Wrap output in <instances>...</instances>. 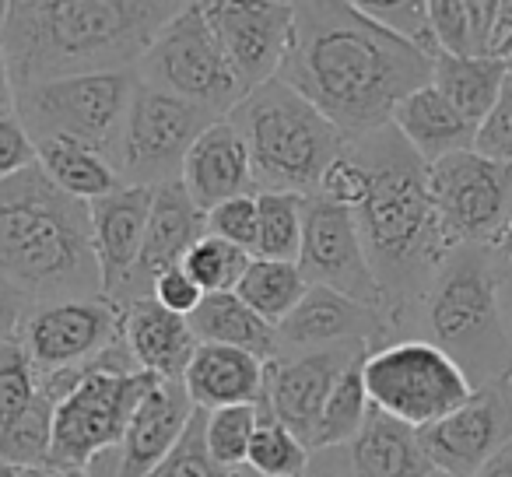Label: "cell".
Wrapping results in <instances>:
<instances>
[{"label": "cell", "mask_w": 512, "mask_h": 477, "mask_svg": "<svg viewBox=\"0 0 512 477\" xmlns=\"http://www.w3.org/2000/svg\"><path fill=\"white\" fill-rule=\"evenodd\" d=\"M432 64L358 4H295L292 46L278 78L358 141L390 127L400 102L432 85Z\"/></svg>", "instance_id": "6da1fadb"}, {"label": "cell", "mask_w": 512, "mask_h": 477, "mask_svg": "<svg viewBox=\"0 0 512 477\" xmlns=\"http://www.w3.org/2000/svg\"><path fill=\"white\" fill-rule=\"evenodd\" d=\"M348 151L369 176L365 200L355 207L365 257L383 288V313L390 320L393 341H404L411 337L418 302L456 246H449L435 218L428 165L393 130V123L348 141Z\"/></svg>", "instance_id": "7a4b0ae2"}, {"label": "cell", "mask_w": 512, "mask_h": 477, "mask_svg": "<svg viewBox=\"0 0 512 477\" xmlns=\"http://www.w3.org/2000/svg\"><path fill=\"white\" fill-rule=\"evenodd\" d=\"M183 4L155 0H15L0 36L18 88L85 74L137 71L148 46Z\"/></svg>", "instance_id": "3957f363"}, {"label": "cell", "mask_w": 512, "mask_h": 477, "mask_svg": "<svg viewBox=\"0 0 512 477\" xmlns=\"http://www.w3.org/2000/svg\"><path fill=\"white\" fill-rule=\"evenodd\" d=\"M0 278L36 306L106 299L88 204L60 193L39 165L0 183Z\"/></svg>", "instance_id": "277c9868"}, {"label": "cell", "mask_w": 512, "mask_h": 477, "mask_svg": "<svg viewBox=\"0 0 512 477\" xmlns=\"http://www.w3.org/2000/svg\"><path fill=\"white\" fill-rule=\"evenodd\" d=\"M411 337L435 344L456 362L474 390L509 383L512 330L502 313L491 253L456 246L435 271L411 323Z\"/></svg>", "instance_id": "5b68a950"}, {"label": "cell", "mask_w": 512, "mask_h": 477, "mask_svg": "<svg viewBox=\"0 0 512 477\" xmlns=\"http://www.w3.org/2000/svg\"><path fill=\"white\" fill-rule=\"evenodd\" d=\"M228 120L249 148L256 193L313 197L323 172L348 148V137L281 78L242 95Z\"/></svg>", "instance_id": "8992f818"}, {"label": "cell", "mask_w": 512, "mask_h": 477, "mask_svg": "<svg viewBox=\"0 0 512 477\" xmlns=\"http://www.w3.org/2000/svg\"><path fill=\"white\" fill-rule=\"evenodd\" d=\"M155 383L158 376L137 369L123 341L102 351L95 362L81 365L71 390L53 411V467L88 470L99 456L116 453L137 404Z\"/></svg>", "instance_id": "52a82bcc"}, {"label": "cell", "mask_w": 512, "mask_h": 477, "mask_svg": "<svg viewBox=\"0 0 512 477\" xmlns=\"http://www.w3.org/2000/svg\"><path fill=\"white\" fill-rule=\"evenodd\" d=\"M137 88V71L85 74L29 85L15 92V113L32 141L64 137L106 155L116 165L123 123Z\"/></svg>", "instance_id": "ba28073f"}, {"label": "cell", "mask_w": 512, "mask_h": 477, "mask_svg": "<svg viewBox=\"0 0 512 477\" xmlns=\"http://www.w3.org/2000/svg\"><path fill=\"white\" fill-rule=\"evenodd\" d=\"M362 376L372 407L418 432L467 404L474 393L453 358L421 337L372 348L362 362Z\"/></svg>", "instance_id": "9c48e42d"}, {"label": "cell", "mask_w": 512, "mask_h": 477, "mask_svg": "<svg viewBox=\"0 0 512 477\" xmlns=\"http://www.w3.org/2000/svg\"><path fill=\"white\" fill-rule=\"evenodd\" d=\"M137 78L218 116H228L246 95L207 22L204 4H183L176 11L137 64Z\"/></svg>", "instance_id": "30bf717a"}, {"label": "cell", "mask_w": 512, "mask_h": 477, "mask_svg": "<svg viewBox=\"0 0 512 477\" xmlns=\"http://www.w3.org/2000/svg\"><path fill=\"white\" fill-rule=\"evenodd\" d=\"M214 120H221V116L211 109L193 106V102L162 92V88H151L137 78L127 123H123L120 151H116V172L127 186H148V190L179 183L193 141Z\"/></svg>", "instance_id": "8fae6325"}, {"label": "cell", "mask_w": 512, "mask_h": 477, "mask_svg": "<svg viewBox=\"0 0 512 477\" xmlns=\"http://www.w3.org/2000/svg\"><path fill=\"white\" fill-rule=\"evenodd\" d=\"M428 193L449 246H491L512 218V165L460 151L428 165Z\"/></svg>", "instance_id": "7c38bea8"}, {"label": "cell", "mask_w": 512, "mask_h": 477, "mask_svg": "<svg viewBox=\"0 0 512 477\" xmlns=\"http://www.w3.org/2000/svg\"><path fill=\"white\" fill-rule=\"evenodd\" d=\"M123 341V309L109 299H64L32 306L18 344L43 376L81 369Z\"/></svg>", "instance_id": "4fadbf2b"}, {"label": "cell", "mask_w": 512, "mask_h": 477, "mask_svg": "<svg viewBox=\"0 0 512 477\" xmlns=\"http://www.w3.org/2000/svg\"><path fill=\"white\" fill-rule=\"evenodd\" d=\"M299 271L309 285L330 288L351 302L383 313V288L365 257L362 232L351 207L330 204L323 197L306 200V235H302Z\"/></svg>", "instance_id": "5bb4252c"}, {"label": "cell", "mask_w": 512, "mask_h": 477, "mask_svg": "<svg viewBox=\"0 0 512 477\" xmlns=\"http://www.w3.org/2000/svg\"><path fill=\"white\" fill-rule=\"evenodd\" d=\"M421 446L439 477H474L488 460L512 446V393L509 383L481 386L467 404L435 425L421 428Z\"/></svg>", "instance_id": "9a60e30c"}, {"label": "cell", "mask_w": 512, "mask_h": 477, "mask_svg": "<svg viewBox=\"0 0 512 477\" xmlns=\"http://www.w3.org/2000/svg\"><path fill=\"white\" fill-rule=\"evenodd\" d=\"M204 15L239 78L242 92L267 85L281 74L295 32V4H204Z\"/></svg>", "instance_id": "2e32d148"}, {"label": "cell", "mask_w": 512, "mask_h": 477, "mask_svg": "<svg viewBox=\"0 0 512 477\" xmlns=\"http://www.w3.org/2000/svg\"><path fill=\"white\" fill-rule=\"evenodd\" d=\"M372 351L369 344H344L327 351H299V355H278L267 362L264 376V404L274 411V418L295 432L313 453V435L320 425V414L334 393L337 379L344 376L358 355Z\"/></svg>", "instance_id": "e0dca14e"}, {"label": "cell", "mask_w": 512, "mask_h": 477, "mask_svg": "<svg viewBox=\"0 0 512 477\" xmlns=\"http://www.w3.org/2000/svg\"><path fill=\"white\" fill-rule=\"evenodd\" d=\"M151 197H155V190H148V186H123V190L88 204L102 295L116 309L130 302V285H134L137 260H141L144 250V232H148Z\"/></svg>", "instance_id": "ac0fdd59"}, {"label": "cell", "mask_w": 512, "mask_h": 477, "mask_svg": "<svg viewBox=\"0 0 512 477\" xmlns=\"http://www.w3.org/2000/svg\"><path fill=\"white\" fill-rule=\"evenodd\" d=\"M278 337L281 355H299V351H327L344 348V344L383 348L393 341V330L386 313H379V309L351 302L330 288L309 285L292 316L278 327Z\"/></svg>", "instance_id": "d6986e66"}, {"label": "cell", "mask_w": 512, "mask_h": 477, "mask_svg": "<svg viewBox=\"0 0 512 477\" xmlns=\"http://www.w3.org/2000/svg\"><path fill=\"white\" fill-rule=\"evenodd\" d=\"M204 235H207L204 211L193 204L190 193L183 190V183L158 186L155 197H151L148 232H144V250L141 260H137L134 285H130V302L151 299V285H155L158 274L172 271V267H183L186 253Z\"/></svg>", "instance_id": "ffe728a7"}, {"label": "cell", "mask_w": 512, "mask_h": 477, "mask_svg": "<svg viewBox=\"0 0 512 477\" xmlns=\"http://www.w3.org/2000/svg\"><path fill=\"white\" fill-rule=\"evenodd\" d=\"M193 411L197 407L183 383L158 379L137 404L127 435L116 449V477H148L183 439Z\"/></svg>", "instance_id": "44dd1931"}, {"label": "cell", "mask_w": 512, "mask_h": 477, "mask_svg": "<svg viewBox=\"0 0 512 477\" xmlns=\"http://www.w3.org/2000/svg\"><path fill=\"white\" fill-rule=\"evenodd\" d=\"M179 183H183V190L190 193V200L204 214L232 197L256 193L249 148L228 116L214 120L211 127L193 141L190 155H186V162H183V179H179Z\"/></svg>", "instance_id": "7402d4cb"}, {"label": "cell", "mask_w": 512, "mask_h": 477, "mask_svg": "<svg viewBox=\"0 0 512 477\" xmlns=\"http://www.w3.org/2000/svg\"><path fill=\"white\" fill-rule=\"evenodd\" d=\"M123 344L141 372L169 383H183L197 351L190 320L162 309L155 299H137L123 309Z\"/></svg>", "instance_id": "603a6c76"}, {"label": "cell", "mask_w": 512, "mask_h": 477, "mask_svg": "<svg viewBox=\"0 0 512 477\" xmlns=\"http://www.w3.org/2000/svg\"><path fill=\"white\" fill-rule=\"evenodd\" d=\"M267 362L225 344H197L183 386L197 411H221V407L260 404L264 397Z\"/></svg>", "instance_id": "cb8c5ba5"}, {"label": "cell", "mask_w": 512, "mask_h": 477, "mask_svg": "<svg viewBox=\"0 0 512 477\" xmlns=\"http://www.w3.org/2000/svg\"><path fill=\"white\" fill-rule=\"evenodd\" d=\"M348 477H439L418 428L372 407L362 432L341 449Z\"/></svg>", "instance_id": "d4e9b609"}, {"label": "cell", "mask_w": 512, "mask_h": 477, "mask_svg": "<svg viewBox=\"0 0 512 477\" xmlns=\"http://www.w3.org/2000/svg\"><path fill=\"white\" fill-rule=\"evenodd\" d=\"M393 130L414 148V155L425 165H435L460 151H474L477 127L467 123L439 92L425 85L411 92L393 113Z\"/></svg>", "instance_id": "484cf974"}, {"label": "cell", "mask_w": 512, "mask_h": 477, "mask_svg": "<svg viewBox=\"0 0 512 477\" xmlns=\"http://www.w3.org/2000/svg\"><path fill=\"white\" fill-rule=\"evenodd\" d=\"M190 327L197 344H225V348L249 351L264 362H274L281 355L278 327L260 320L235 292L204 295L200 309L190 316Z\"/></svg>", "instance_id": "4316f807"}, {"label": "cell", "mask_w": 512, "mask_h": 477, "mask_svg": "<svg viewBox=\"0 0 512 477\" xmlns=\"http://www.w3.org/2000/svg\"><path fill=\"white\" fill-rule=\"evenodd\" d=\"M36 165L60 193H67L71 200H81V204H95V200L127 186L106 155H99V151L85 148L78 141H64V137L36 141Z\"/></svg>", "instance_id": "83f0119b"}, {"label": "cell", "mask_w": 512, "mask_h": 477, "mask_svg": "<svg viewBox=\"0 0 512 477\" xmlns=\"http://www.w3.org/2000/svg\"><path fill=\"white\" fill-rule=\"evenodd\" d=\"M505 81H509V67L498 57H446L439 53L432 64L435 92L474 127L488 120Z\"/></svg>", "instance_id": "f1b7e54d"}, {"label": "cell", "mask_w": 512, "mask_h": 477, "mask_svg": "<svg viewBox=\"0 0 512 477\" xmlns=\"http://www.w3.org/2000/svg\"><path fill=\"white\" fill-rule=\"evenodd\" d=\"M498 0H428V25L446 57H495Z\"/></svg>", "instance_id": "f546056e"}, {"label": "cell", "mask_w": 512, "mask_h": 477, "mask_svg": "<svg viewBox=\"0 0 512 477\" xmlns=\"http://www.w3.org/2000/svg\"><path fill=\"white\" fill-rule=\"evenodd\" d=\"M306 292H309V281H306V274L299 271V264L256 260V257H253V264L246 267V274H242L239 288H235V295H239L260 320L271 323V327H281Z\"/></svg>", "instance_id": "4dcf8cb0"}, {"label": "cell", "mask_w": 512, "mask_h": 477, "mask_svg": "<svg viewBox=\"0 0 512 477\" xmlns=\"http://www.w3.org/2000/svg\"><path fill=\"white\" fill-rule=\"evenodd\" d=\"M369 355V351H365ZM365 355H358L355 362L344 369V376L337 379L334 393H330L327 407L320 414V425L313 435V453H327V449H344L358 432H362L365 418L372 411L369 390H365L362 362Z\"/></svg>", "instance_id": "1f68e13d"}, {"label": "cell", "mask_w": 512, "mask_h": 477, "mask_svg": "<svg viewBox=\"0 0 512 477\" xmlns=\"http://www.w3.org/2000/svg\"><path fill=\"white\" fill-rule=\"evenodd\" d=\"M306 200L299 193H256L260 204V232H256V260L299 264L302 235H306Z\"/></svg>", "instance_id": "d6a6232c"}, {"label": "cell", "mask_w": 512, "mask_h": 477, "mask_svg": "<svg viewBox=\"0 0 512 477\" xmlns=\"http://www.w3.org/2000/svg\"><path fill=\"white\" fill-rule=\"evenodd\" d=\"M313 453L295 432H288L271 407L260 400L256 404V432L249 442L246 467L260 477H306Z\"/></svg>", "instance_id": "836d02e7"}, {"label": "cell", "mask_w": 512, "mask_h": 477, "mask_svg": "<svg viewBox=\"0 0 512 477\" xmlns=\"http://www.w3.org/2000/svg\"><path fill=\"white\" fill-rule=\"evenodd\" d=\"M253 264L249 253H242L239 246L221 243L214 235H204L183 260V271L197 281V288L204 295H225L235 292L246 274V267Z\"/></svg>", "instance_id": "e575fe53"}, {"label": "cell", "mask_w": 512, "mask_h": 477, "mask_svg": "<svg viewBox=\"0 0 512 477\" xmlns=\"http://www.w3.org/2000/svg\"><path fill=\"white\" fill-rule=\"evenodd\" d=\"M256 432V404L221 407V411H204V442L214 463L225 470L246 467L249 442Z\"/></svg>", "instance_id": "d590c367"}, {"label": "cell", "mask_w": 512, "mask_h": 477, "mask_svg": "<svg viewBox=\"0 0 512 477\" xmlns=\"http://www.w3.org/2000/svg\"><path fill=\"white\" fill-rule=\"evenodd\" d=\"M39 397V369L18 341L0 344V432L18 421Z\"/></svg>", "instance_id": "8d00e7d4"}, {"label": "cell", "mask_w": 512, "mask_h": 477, "mask_svg": "<svg viewBox=\"0 0 512 477\" xmlns=\"http://www.w3.org/2000/svg\"><path fill=\"white\" fill-rule=\"evenodd\" d=\"M358 11L369 15L376 25H383L386 32H393L397 39L418 46L432 60L439 57L432 25H428V4H418V0H365V4H358Z\"/></svg>", "instance_id": "74e56055"}, {"label": "cell", "mask_w": 512, "mask_h": 477, "mask_svg": "<svg viewBox=\"0 0 512 477\" xmlns=\"http://www.w3.org/2000/svg\"><path fill=\"white\" fill-rule=\"evenodd\" d=\"M207 235L221 239V243L239 246L242 253L253 257L256 253V232H260V204H256V193H246V197H232L225 204L211 207L204 214Z\"/></svg>", "instance_id": "f35d334b"}, {"label": "cell", "mask_w": 512, "mask_h": 477, "mask_svg": "<svg viewBox=\"0 0 512 477\" xmlns=\"http://www.w3.org/2000/svg\"><path fill=\"white\" fill-rule=\"evenodd\" d=\"M148 477H228L225 467L214 463L204 442V411H193L190 425H186L183 439L176 442L169 456L151 470Z\"/></svg>", "instance_id": "ab89813d"}, {"label": "cell", "mask_w": 512, "mask_h": 477, "mask_svg": "<svg viewBox=\"0 0 512 477\" xmlns=\"http://www.w3.org/2000/svg\"><path fill=\"white\" fill-rule=\"evenodd\" d=\"M474 151L484 158H495L502 165H512V74L505 81L502 95H498L495 109L488 113V120L477 127Z\"/></svg>", "instance_id": "60d3db41"}, {"label": "cell", "mask_w": 512, "mask_h": 477, "mask_svg": "<svg viewBox=\"0 0 512 477\" xmlns=\"http://www.w3.org/2000/svg\"><path fill=\"white\" fill-rule=\"evenodd\" d=\"M365 190H369V176H365L362 162L344 148V155L323 172L320 190H316L313 197H323V200H330V204H341V207H351V211H355V207L365 200Z\"/></svg>", "instance_id": "b9f144b4"}, {"label": "cell", "mask_w": 512, "mask_h": 477, "mask_svg": "<svg viewBox=\"0 0 512 477\" xmlns=\"http://www.w3.org/2000/svg\"><path fill=\"white\" fill-rule=\"evenodd\" d=\"M32 165H36V141L22 127L18 113H4L0 116V183L22 176Z\"/></svg>", "instance_id": "7bdbcfd3"}, {"label": "cell", "mask_w": 512, "mask_h": 477, "mask_svg": "<svg viewBox=\"0 0 512 477\" xmlns=\"http://www.w3.org/2000/svg\"><path fill=\"white\" fill-rule=\"evenodd\" d=\"M151 299H155L162 309H169V313L190 320V316L200 309V302H204V292H200L197 281H193L183 267H172V271H165L155 278V285H151Z\"/></svg>", "instance_id": "ee69618b"}, {"label": "cell", "mask_w": 512, "mask_h": 477, "mask_svg": "<svg viewBox=\"0 0 512 477\" xmlns=\"http://www.w3.org/2000/svg\"><path fill=\"white\" fill-rule=\"evenodd\" d=\"M36 302L29 299L25 292H18L11 281L0 278V344L18 341V330H22L25 316L32 313Z\"/></svg>", "instance_id": "f6af8a7d"}, {"label": "cell", "mask_w": 512, "mask_h": 477, "mask_svg": "<svg viewBox=\"0 0 512 477\" xmlns=\"http://www.w3.org/2000/svg\"><path fill=\"white\" fill-rule=\"evenodd\" d=\"M491 267H495V281H498V295H502V313L505 323L512 330V218L505 225V232L498 235V243L491 246Z\"/></svg>", "instance_id": "bcb514c9"}, {"label": "cell", "mask_w": 512, "mask_h": 477, "mask_svg": "<svg viewBox=\"0 0 512 477\" xmlns=\"http://www.w3.org/2000/svg\"><path fill=\"white\" fill-rule=\"evenodd\" d=\"M4 113H15V81H11L8 50H4V36H0V116Z\"/></svg>", "instance_id": "7dc6e473"}, {"label": "cell", "mask_w": 512, "mask_h": 477, "mask_svg": "<svg viewBox=\"0 0 512 477\" xmlns=\"http://www.w3.org/2000/svg\"><path fill=\"white\" fill-rule=\"evenodd\" d=\"M309 474L313 477H348L341 460V449H327V453H313V463H309Z\"/></svg>", "instance_id": "c3c4849f"}, {"label": "cell", "mask_w": 512, "mask_h": 477, "mask_svg": "<svg viewBox=\"0 0 512 477\" xmlns=\"http://www.w3.org/2000/svg\"><path fill=\"white\" fill-rule=\"evenodd\" d=\"M474 477H512V446L502 449L495 460H488Z\"/></svg>", "instance_id": "681fc988"}, {"label": "cell", "mask_w": 512, "mask_h": 477, "mask_svg": "<svg viewBox=\"0 0 512 477\" xmlns=\"http://www.w3.org/2000/svg\"><path fill=\"white\" fill-rule=\"evenodd\" d=\"M22 477H92V474H88V470H78V467H53V463H46V467L22 470Z\"/></svg>", "instance_id": "f907efd6"}, {"label": "cell", "mask_w": 512, "mask_h": 477, "mask_svg": "<svg viewBox=\"0 0 512 477\" xmlns=\"http://www.w3.org/2000/svg\"><path fill=\"white\" fill-rule=\"evenodd\" d=\"M0 477H22V470H18V467H11L8 460H0Z\"/></svg>", "instance_id": "816d5d0a"}, {"label": "cell", "mask_w": 512, "mask_h": 477, "mask_svg": "<svg viewBox=\"0 0 512 477\" xmlns=\"http://www.w3.org/2000/svg\"><path fill=\"white\" fill-rule=\"evenodd\" d=\"M228 477H260V474H253L249 467H239V470H228Z\"/></svg>", "instance_id": "f5cc1de1"}, {"label": "cell", "mask_w": 512, "mask_h": 477, "mask_svg": "<svg viewBox=\"0 0 512 477\" xmlns=\"http://www.w3.org/2000/svg\"><path fill=\"white\" fill-rule=\"evenodd\" d=\"M502 60H505V67H509V74H512V50H509V53H505V57H502Z\"/></svg>", "instance_id": "db71d44e"}, {"label": "cell", "mask_w": 512, "mask_h": 477, "mask_svg": "<svg viewBox=\"0 0 512 477\" xmlns=\"http://www.w3.org/2000/svg\"><path fill=\"white\" fill-rule=\"evenodd\" d=\"M509 393H512V376H509Z\"/></svg>", "instance_id": "11a10c76"}, {"label": "cell", "mask_w": 512, "mask_h": 477, "mask_svg": "<svg viewBox=\"0 0 512 477\" xmlns=\"http://www.w3.org/2000/svg\"><path fill=\"white\" fill-rule=\"evenodd\" d=\"M306 477H313V474H306Z\"/></svg>", "instance_id": "9f6ffc18"}]
</instances>
